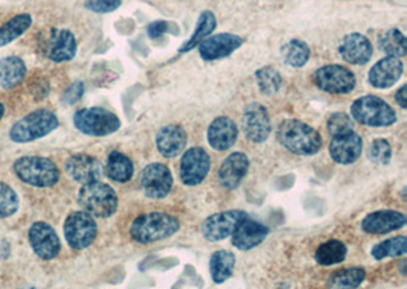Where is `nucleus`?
Masks as SVG:
<instances>
[{
    "instance_id": "nucleus-19",
    "label": "nucleus",
    "mask_w": 407,
    "mask_h": 289,
    "mask_svg": "<svg viewBox=\"0 0 407 289\" xmlns=\"http://www.w3.org/2000/svg\"><path fill=\"white\" fill-rule=\"evenodd\" d=\"M403 61L398 57L389 55L371 69L369 72V84L375 89H389L392 87L403 75Z\"/></svg>"
},
{
    "instance_id": "nucleus-40",
    "label": "nucleus",
    "mask_w": 407,
    "mask_h": 289,
    "mask_svg": "<svg viewBox=\"0 0 407 289\" xmlns=\"http://www.w3.org/2000/svg\"><path fill=\"white\" fill-rule=\"evenodd\" d=\"M121 3L122 0H86V8L93 13L105 14L118 10Z\"/></svg>"
},
{
    "instance_id": "nucleus-6",
    "label": "nucleus",
    "mask_w": 407,
    "mask_h": 289,
    "mask_svg": "<svg viewBox=\"0 0 407 289\" xmlns=\"http://www.w3.org/2000/svg\"><path fill=\"white\" fill-rule=\"evenodd\" d=\"M354 120L368 127H391L395 124L396 115L394 108L377 96H363L351 105Z\"/></svg>"
},
{
    "instance_id": "nucleus-21",
    "label": "nucleus",
    "mask_w": 407,
    "mask_h": 289,
    "mask_svg": "<svg viewBox=\"0 0 407 289\" xmlns=\"http://www.w3.org/2000/svg\"><path fill=\"white\" fill-rule=\"evenodd\" d=\"M44 50H46L48 58L55 61V63L72 59L76 54V41L74 34L66 29L51 31Z\"/></svg>"
},
{
    "instance_id": "nucleus-43",
    "label": "nucleus",
    "mask_w": 407,
    "mask_h": 289,
    "mask_svg": "<svg viewBox=\"0 0 407 289\" xmlns=\"http://www.w3.org/2000/svg\"><path fill=\"white\" fill-rule=\"evenodd\" d=\"M406 92H407V85H401L400 90H398L395 93V101H396V104L400 105V107L403 110L407 107V96H406Z\"/></svg>"
},
{
    "instance_id": "nucleus-37",
    "label": "nucleus",
    "mask_w": 407,
    "mask_h": 289,
    "mask_svg": "<svg viewBox=\"0 0 407 289\" xmlns=\"http://www.w3.org/2000/svg\"><path fill=\"white\" fill-rule=\"evenodd\" d=\"M19 209V198L17 194L5 183L0 181V218H8Z\"/></svg>"
},
{
    "instance_id": "nucleus-22",
    "label": "nucleus",
    "mask_w": 407,
    "mask_h": 289,
    "mask_svg": "<svg viewBox=\"0 0 407 289\" xmlns=\"http://www.w3.org/2000/svg\"><path fill=\"white\" fill-rule=\"evenodd\" d=\"M342 58L349 64H366L373 57V45L361 34L345 35L339 45Z\"/></svg>"
},
{
    "instance_id": "nucleus-42",
    "label": "nucleus",
    "mask_w": 407,
    "mask_h": 289,
    "mask_svg": "<svg viewBox=\"0 0 407 289\" xmlns=\"http://www.w3.org/2000/svg\"><path fill=\"white\" fill-rule=\"evenodd\" d=\"M168 31H170V23L168 22L159 20V22H154L148 26V35L152 38H159L162 34H165Z\"/></svg>"
},
{
    "instance_id": "nucleus-1",
    "label": "nucleus",
    "mask_w": 407,
    "mask_h": 289,
    "mask_svg": "<svg viewBox=\"0 0 407 289\" xmlns=\"http://www.w3.org/2000/svg\"><path fill=\"white\" fill-rule=\"evenodd\" d=\"M279 143L296 155H314L321 151L322 137L314 128L300 120L282 122L276 131Z\"/></svg>"
},
{
    "instance_id": "nucleus-20",
    "label": "nucleus",
    "mask_w": 407,
    "mask_h": 289,
    "mask_svg": "<svg viewBox=\"0 0 407 289\" xmlns=\"http://www.w3.org/2000/svg\"><path fill=\"white\" fill-rule=\"evenodd\" d=\"M247 171H249V159H247V155L243 153L231 154L220 166V185L229 190L236 189L246 177Z\"/></svg>"
},
{
    "instance_id": "nucleus-11",
    "label": "nucleus",
    "mask_w": 407,
    "mask_h": 289,
    "mask_svg": "<svg viewBox=\"0 0 407 289\" xmlns=\"http://www.w3.org/2000/svg\"><path fill=\"white\" fill-rule=\"evenodd\" d=\"M211 168L209 154L203 148L194 146L183 154L180 162V178L187 186H197L206 178Z\"/></svg>"
},
{
    "instance_id": "nucleus-8",
    "label": "nucleus",
    "mask_w": 407,
    "mask_h": 289,
    "mask_svg": "<svg viewBox=\"0 0 407 289\" xmlns=\"http://www.w3.org/2000/svg\"><path fill=\"white\" fill-rule=\"evenodd\" d=\"M98 227L93 216L86 210L70 213L65 223V236L74 250H84L93 244Z\"/></svg>"
},
{
    "instance_id": "nucleus-12",
    "label": "nucleus",
    "mask_w": 407,
    "mask_h": 289,
    "mask_svg": "<svg viewBox=\"0 0 407 289\" xmlns=\"http://www.w3.org/2000/svg\"><path fill=\"white\" fill-rule=\"evenodd\" d=\"M140 186L148 198H165L173 188V175L168 166L162 163H152L140 175Z\"/></svg>"
},
{
    "instance_id": "nucleus-18",
    "label": "nucleus",
    "mask_w": 407,
    "mask_h": 289,
    "mask_svg": "<svg viewBox=\"0 0 407 289\" xmlns=\"http://www.w3.org/2000/svg\"><path fill=\"white\" fill-rule=\"evenodd\" d=\"M406 216L395 210H378L369 213L361 221V229L371 234H385L395 230H400L406 225Z\"/></svg>"
},
{
    "instance_id": "nucleus-7",
    "label": "nucleus",
    "mask_w": 407,
    "mask_h": 289,
    "mask_svg": "<svg viewBox=\"0 0 407 289\" xmlns=\"http://www.w3.org/2000/svg\"><path fill=\"white\" fill-rule=\"evenodd\" d=\"M74 124L87 136L104 137L118 131L121 120L109 110L93 107L78 110L74 116Z\"/></svg>"
},
{
    "instance_id": "nucleus-9",
    "label": "nucleus",
    "mask_w": 407,
    "mask_h": 289,
    "mask_svg": "<svg viewBox=\"0 0 407 289\" xmlns=\"http://www.w3.org/2000/svg\"><path fill=\"white\" fill-rule=\"evenodd\" d=\"M314 84L326 93L347 94L351 93L354 87H356V76L347 67L330 64L316 70Z\"/></svg>"
},
{
    "instance_id": "nucleus-3",
    "label": "nucleus",
    "mask_w": 407,
    "mask_h": 289,
    "mask_svg": "<svg viewBox=\"0 0 407 289\" xmlns=\"http://www.w3.org/2000/svg\"><path fill=\"white\" fill-rule=\"evenodd\" d=\"M78 203L96 218H109L118 209V195L113 188L96 180L86 183L78 194Z\"/></svg>"
},
{
    "instance_id": "nucleus-28",
    "label": "nucleus",
    "mask_w": 407,
    "mask_h": 289,
    "mask_svg": "<svg viewBox=\"0 0 407 289\" xmlns=\"http://www.w3.org/2000/svg\"><path fill=\"white\" fill-rule=\"evenodd\" d=\"M211 276L215 283H223L231 277L235 267L234 253L227 250H218L211 258Z\"/></svg>"
},
{
    "instance_id": "nucleus-5",
    "label": "nucleus",
    "mask_w": 407,
    "mask_h": 289,
    "mask_svg": "<svg viewBox=\"0 0 407 289\" xmlns=\"http://www.w3.org/2000/svg\"><path fill=\"white\" fill-rule=\"evenodd\" d=\"M57 127L58 119L54 113L41 108L29 113L28 116H25L23 119L17 122L10 131V137L13 142L28 143L32 142V140L48 136Z\"/></svg>"
},
{
    "instance_id": "nucleus-10",
    "label": "nucleus",
    "mask_w": 407,
    "mask_h": 289,
    "mask_svg": "<svg viewBox=\"0 0 407 289\" xmlns=\"http://www.w3.org/2000/svg\"><path fill=\"white\" fill-rule=\"evenodd\" d=\"M247 218V213L243 210H229V212H221L209 216L201 225V233L211 242L223 241L236 230Z\"/></svg>"
},
{
    "instance_id": "nucleus-31",
    "label": "nucleus",
    "mask_w": 407,
    "mask_h": 289,
    "mask_svg": "<svg viewBox=\"0 0 407 289\" xmlns=\"http://www.w3.org/2000/svg\"><path fill=\"white\" fill-rule=\"evenodd\" d=\"M215 26H217L215 15L212 14L211 11H205V13H203L200 15L199 22H197L196 31H194L192 37L180 48V54H185V52H188V50L194 49L196 46H199V43L201 40H205L206 37H209V35L212 34V31L215 29Z\"/></svg>"
},
{
    "instance_id": "nucleus-14",
    "label": "nucleus",
    "mask_w": 407,
    "mask_h": 289,
    "mask_svg": "<svg viewBox=\"0 0 407 289\" xmlns=\"http://www.w3.org/2000/svg\"><path fill=\"white\" fill-rule=\"evenodd\" d=\"M243 129L246 137L255 143H262L269 139L272 125L267 108L261 104H251L244 110Z\"/></svg>"
},
{
    "instance_id": "nucleus-26",
    "label": "nucleus",
    "mask_w": 407,
    "mask_h": 289,
    "mask_svg": "<svg viewBox=\"0 0 407 289\" xmlns=\"http://www.w3.org/2000/svg\"><path fill=\"white\" fill-rule=\"evenodd\" d=\"M26 76V64L19 57H6L0 59V85L4 89H14Z\"/></svg>"
},
{
    "instance_id": "nucleus-30",
    "label": "nucleus",
    "mask_w": 407,
    "mask_h": 289,
    "mask_svg": "<svg viewBox=\"0 0 407 289\" xmlns=\"http://www.w3.org/2000/svg\"><path fill=\"white\" fill-rule=\"evenodd\" d=\"M347 245L342 241L331 239L328 242L322 244L319 248L316 250V260L319 262L321 265L331 267L335 264H340L347 258Z\"/></svg>"
},
{
    "instance_id": "nucleus-39",
    "label": "nucleus",
    "mask_w": 407,
    "mask_h": 289,
    "mask_svg": "<svg viewBox=\"0 0 407 289\" xmlns=\"http://www.w3.org/2000/svg\"><path fill=\"white\" fill-rule=\"evenodd\" d=\"M328 131L330 134H339V133H345V131H351L354 129V122L352 119L345 115V113H334L333 116H330L328 119Z\"/></svg>"
},
{
    "instance_id": "nucleus-15",
    "label": "nucleus",
    "mask_w": 407,
    "mask_h": 289,
    "mask_svg": "<svg viewBox=\"0 0 407 289\" xmlns=\"http://www.w3.org/2000/svg\"><path fill=\"white\" fill-rule=\"evenodd\" d=\"M361 148H363L361 137L357 133H354V129L345 131V133L333 136L330 143V155L335 163L351 164L359 160Z\"/></svg>"
},
{
    "instance_id": "nucleus-41",
    "label": "nucleus",
    "mask_w": 407,
    "mask_h": 289,
    "mask_svg": "<svg viewBox=\"0 0 407 289\" xmlns=\"http://www.w3.org/2000/svg\"><path fill=\"white\" fill-rule=\"evenodd\" d=\"M84 93V85L83 83H74L63 94V101L65 104H75L76 101L81 99V96Z\"/></svg>"
},
{
    "instance_id": "nucleus-44",
    "label": "nucleus",
    "mask_w": 407,
    "mask_h": 289,
    "mask_svg": "<svg viewBox=\"0 0 407 289\" xmlns=\"http://www.w3.org/2000/svg\"><path fill=\"white\" fill-rule=\"evenodd\" d=\"M4 115H5V107H4V104H0V119L4 118Z\"/></svg>"
},
{
    "instance_id": "nucleus-2",
    "label": "nucleus",
    "mask_w": 407,
    "mask_h": 289,
    "mask_svg": "<svg viewBox=\"0 0 407 289\" xmlns=\"http://www.w3.org/2000/svg\"><path fill=\"white\" fill-rule=\"evenodd\" d=\"M179 227L177 218L168 213H145L133 221L130 236L139 244H152L170 238Z\"/></svg>"
},
{
    "instance_id": "nucleus-35",
    "label": "nucleus",
    "mask_w": 407,
    "mask_h": 289,
    "mask_svg": "<svg viewBox=\"0 0 407 289\" xmlns=\"http://www.w3.org/2000/svg\"><path fill=\"white\" fill-rule=\"evenodd\" d=\"M380 48L387 55L401 58L406 55V37L400 29H389L386 31L382 38H380Z\"/></svg>"
},
{
    "instance_id": "nucleus-32",
    "label": "nucleus",
    "mask_w": 407,
    "mask_h": 289,
    "mask_svg": "<svg viewBox=\"0 0 407 289\" xmlns=\"http://www.w3.org/2000/svg\"><path fill=\"white\" fill-rule=\"evenodd\" d=\"M282 57L291 67H302L309 59V48L305 41L293 38L282 46Z\"/></svg>"
},
{
    "instance_id": "nucleus-36",
    "label": "nucleus",
    "mask_w": 407,
    "mask_h": 289,
    "mask_svg": "<svg viewBox=\"0 0 407 289\" xmlns=\"http://www.w3.org/2000/svg\"><path fill=\"white\" fill-rule=\"evenodd\" d=\"M256 80H258L260 90L264 94H275L279 92L282 85V78L276 69L273 67H262L256 72Z\"/></svg>"
},
{
    "instance_id": "nucleus-17",
    "label": "nucleus",
    "mask_w": 407,
    "mask_h": 289,
    "mask_svg": "<svg viewBox=\"0 0 407 289\" xmlns=\"http://www.w3.org/2000/svg\"><path fill=\"white\" fill-rule=\"evenodd\" d=\"M66 172L78 183H92L102 177L104 168L98 159L87 154H76L66 160Z\"/></svg>"
},
{
    "instance_id": "nucleus-38",
    "label": "nucleus",
    "mask_w": 407,
    "mask_h": 289,
    "mask_svg": "<svg viewBox=\"0 0 407 289\" xmlns=\"http://www.w3.org/2000/svg\"><path fill=\"white\" fill-rule=\"evenodd\" d=\"M369 159L378 164H387L392 157V148L387 140L377 139L369 148Z\"/></svg>"
},
{
    "instance_id": "nucleus-34",
    "label": "nucleus",
    "mask_w": 407,
    "mask_h": 289,
    "mask_svg": "<svg viewBox=\"0 0 407 289\" xmlns=\"http://www.w3.org/2000/svg\"><path fill=\"white\" fill-rule=\"evenodd\" d=\"M406 251H407V238L406 236H396V238L377 244L373 248V256L377 260H382L386 258L404 256Z\"/></svg>"
},
{
    "instance_id": "nucleus-33",
    "label": "nucleus",
    "mask_w": 407,
    "mask_h": 289,
    "mask_svg": "<svg viewBox=\"0 0 407 289\" xmlns=\"http://www.w3.org/2000/svg\"><path fill=\"white\" fill-rule=\"evenodd\" d=\"M366 277L363 268H347L335 271L328 279L330 288H357Z\"/></svg>"
},
{
    "instance_id": "nucleus-24",
    "label": "nucleus",
    "mask_w": 407,
    "mask_h": 289,
    "mask_svg": "<svg viewBox=\"0 0 407 289\" xmlns=\"http://www.w3.org/2000/svg\"><path fill=\"white\" fill-rule=\"evenodd\" d=\"M269 229L261 223L249 220V216L236 227V230L232 233V242L238 250H252L267 238Z\"/></svg>"
},
{
    "instance_id": "nucleus-27",
    "label": "nucleus",
    "mask_w": 407,
    "mask_h": 289,
    "mask_svg": "<svg viewBox=\"0 0 407 289\" xmlns=\"http://www.w3.org/2000/svg\"><path fill=\"white\" fill-rule=\"evenodd\" d=\"M104 172L107 174V177L113 181L127 183L131 180L135 168H133V163L126 154H122L119 151H113L109 154L107 164H105Z\"/></svg>"
},
{
    "instance_id": "nucleus-25",
    "label": "nucleus",
    "mask_w": 407,
    "mask_h": 289,
    "mask_svg": "<svg viewBox=\"0 0 407 289\" xmlns=\"http://www.w3.org/2000/svg\"><path fill=\"white\" fill-rule=\"evenodd\" d=\"M187 140L188 137L185 129L179 125L171 124L159 131L156 137V145L159 153L166 157V159H171V157H177L185 150Z\"/></svg>"
},
{
    "instance_id": "nucleus-4",
    "label": "nucleus",
    "mask_w": 407,
    "mask_h": 289,
    "mask_svg": "<svg viewBox=\"0 0 407 289\" xmlns=\"http://www.w3.org/2000/svg\"><path fill=\"white\" fill-rule=\"evenodd\" d=\"M14 172L23 183L34 188H51L60 180L57 164L46 157H22L14 163Z\"/></svg>"
},
{
    "instance_id": "nucleus-29",
    "label": "nucleus",
    "mask_w": 407,
    "mask_h": 289,
    "mask_svg": "<svg viewBox=\"0 0 407 289\" xmlns=\"http://www.w3.org/2000/svg\"><path fill=\"white\" fill-rule=\"evenodd\" d=\"M32 24V17L29 14H19L8 20L4 26H0V48L10 45L22 34L29 29Z\"/></svg>"
},
{
    "instance_id": "nucleus-16",
    "label": "nucleus",
    "mask_w": 407,
    "mask_h": 289,
    "mask_svg": "<svg viewBox=\"0 0 407 289\" xmlns=\"http://www.w3.org/2000/svg\"><path fill=\"white\" fill-rule=\"evenodd\" d=\"M243 45V38L234 34H217L199 43V52L205 61L229 57Z\"/></svg>"
},
{
    "instance_id": "nucleus-23",
    "label": "nucleus",
    "mask_w": 407,
    "mask_h": 289,
    "mask_svg": "<svg viewBox=\"0 0 407 289\" xmlns=\"http://www.w3.org/2000/svg\"><path fill=\"white\" fill-rule=\"evenodd\" d=\"M238 137V127L231 118L220 116L212 120L208 129V142L217 151H226L232 148Z\"/></svg>"
},
{
    "instance_id": "nucleus-13",
    "label": "nucleus",
    "mask_w": 407,
    "mask_h": 289,
    "mask_svg": "<svg viewBox=\"0 0 407 289\" xmlns=\"http://www.w3.org/2000/svg\"><path fill=\"white\" fill-rule=\"evenodd\" d=\"M29 242L35 255L43 260L55 259L61 250L58 234L46 223H34L31 225Z\"/></svg>"
}]
</instances>
